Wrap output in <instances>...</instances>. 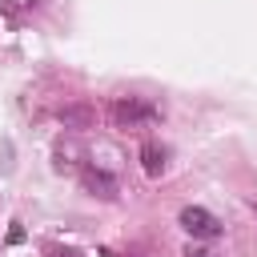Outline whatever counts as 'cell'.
I'll return each mask as SVG.
<instances>
[{
    "label": "cell",
    "mask_w": 257,
    "mask_h": 257,
    "mask_svg": "<svg viewBox=\"0 0 257 257\" xmlns=\"http://www.w3.org/2000/svg\"><path fill=\"white\" fill-rule=\"evenodd\" d=\"M181 225H185V233H193V237H217V233H221V221H217L209 209H201V205L181 209Z\"/></svg>",
    "instance_id": "obj_2"
},
{
    "label": "cell",
    "mask_w": 257,
    "mask_h": 257,
    "mask_svg": "<svg viewBox=\"0 0 257 257\" xmlns=\"http://www.w3.org/2000/svg\"><path fill=\"white\" fill-rule=\"evenodd\" d=\"M253 209H257V201H253Z\"/></svg>",
    "instance_id": "obj_6"
},
{
    "label": "cell",
    "mask_w": 257,
    "mask_h": 257,
    "mask_svg": "<svg viewBox=\"0 0 257 257\" xmlns=\"http://www.w3.org/2000/svg\"><path fill=\"white\" fill-rule=\"evenodd\" d=\"M0 4H8V8H24V4H32V0H0Z\"/></svg>",
    "instance_id": "obj_4"
},
{
    "label": "cell",
    "mask_w": 257,
    "mask_h": 257,
    "mask_svg": "<svg viewBox=\"0 0 257 257\" xmlns=\"http://www.w3.org/2000/svg\"><path fill=\"white\" fill-rule=\"evenodd\" d=\"M161 169H165V153H157V145H145V173L157 177Z\"/></svg>",
    "instance_id": "obj_3"
},
{
    "label": "cell",
    "mask_w": 257,
    "mask_h": 257,
    "mask_svg": "<svg viewBox=\"0 0 257 257\" xmlns=\"http://www.w3.org/2000/svg\"><path fill=\"white\" fill-rule=\"evenodd\" d=\"M189 257H209V253L205 249H189Z\"/></svg>",
    "instance_id": "obj_5"
},
{
    "label": "cell",
    "mask_w": 257,
    "mask_h": 257,
    "mask_svg": "<svg viewBox=\"0 0 257 257\" xmlns=\"http://www.w3.org/2000/svg\"><path fill=\"white\" fill-rule=\"evenodd\" d=\"M108 120H112V128H149L161 120V108L145 96H112Z\"/></svg>",
    "instance_id": "obj_1"
}]
</instances>
